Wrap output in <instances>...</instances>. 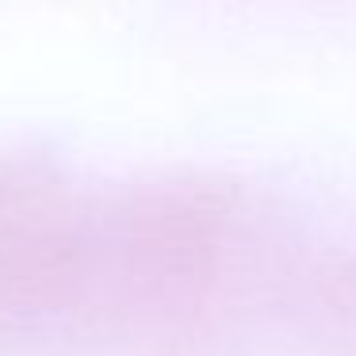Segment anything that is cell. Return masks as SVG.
Wrapping results in <instances>:
<instances>
[]
</instances>
